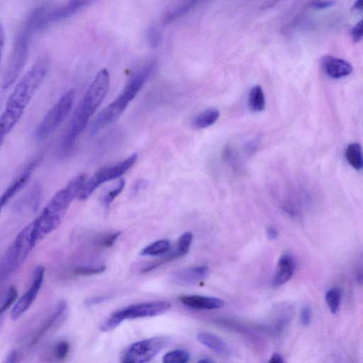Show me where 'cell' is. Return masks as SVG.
Instances as JSON below:
<instances>
[{
    "mask_svg": "<svg viewBox=\"0 0 363 363\" xmlns=\"http://www.w3.org/2000/svg\"><path fill=\"white\" fill-rule=\"evenodd\" d=\"M86 178L84 174H79L71 179L52 196L38 217L32 221L35 245L60 225L70 204L77 198Z\"/></svg>",
    "mask_w": 363,
    "mask_h": 363,
    "instance_id": "obj_1",
    "label": "cell"
},
{
    "mask_svg": "<svg viewBox=\"0 0 363 363\" xmlns=\"http://www.w3.org/2000/svg\"><path fill=\"white\" fill-rule=\"evenodd\" d=\"M155 65V61H150L130 77L119 95L97 115L91 127V134L96 133L121 117L128 104L135 97L151 76Z\"/></svg>",
    "mask_w": 363,
    "mask_h": 363,
    "instance_id": "obj_2",
    "label": "cell"
},
{
    "mask_svg": "<svg viewBox=\"0 0 363 363\" xmlns=\"http://www.w3.org/2000/svg\"><path fill=\"white\" fill-rule=\"evenodd\" d=\"M49 67L48 56H40L17 84L9 96L5 108L24 113L25 109L45 78Z\"/></svg>",
    "mask_w": 363,
    "mask_h": 363,
    "instance_id": "obj_3",
    "label": "cell"
},
{
    "mask_svg": "<svg viewBox=\"0 0 363 363\" xmlns=\"http://www.w3.org/2000/svg\"><path fill=\"white\" fill-rule=\"evenodd\" d=\"M35 33L29 25L23 22L14 40L13 48L3 76L1 88L9 89L22 72L29 53V45L32 35Z\"/></svg>",
    "mask_w": 363,
    "mask_h": 363,
    "instance_id": "obj_4",
    "label": "cell"
},
{
    "mask_svg": "<svg viewBox=\"0 0 363 363\" xmlns=\"http://www.w3.org/2000/svg\"><path fill=\"white\" fill-rule=\"evenodd\" d=\"M171 308V303L165 301H155L128 306L113 313L100 327L103 332L116 328L124 320L153 317L161 315Z\"/></svg>",
    "mask_w": 363,
    "mask_h": 363,
    "instance_id": "obj_5",
    "label": "cell"
},
{
    "mask_svg": "<svg viewBox=\"0 0 363 363\" xmlns=\"http://www.w3.org/2000/svg\"><path fill=\"white\" fill-rule=\"evenodd\" d=\"M109 85V73L106 69L104 68L96 75L78 105L73 117L81 122L87 123L90 117L107 94Z\"/></svg>",
    "mask_w": 363,
    "mask_h": 363,
    "instance_id": "obj_6",
    "label": "cell"
},
{
    "mask_svg": "<svg viewBox=\"0 0 363 363\" xmlns=\"http://www.w3.org/2000/svg\"><path fill=\"white\" fill-rule=\"evenodd\" d=\"M98 0H69L67 3L51 7L43 6L35 9L30 16L36 31L69 18Z\"/></svg>",
    "mask_w": 363,
    "mask_h": 363,
    "instance_id": "obj_7",
    "label": "cell"
},
{
    "mask_svg": "<svg viewBox=\"0 0 363 363\" xmlns=\"http://www.w3.org/2000/svg\"><path fill=\"white\" fill-rule=\"evenodd\" d=\"M137 154H133L123 161L98 169L91 177L85 179L77 196V199L84 201L102 184L122 176L135 164Z\"/></svg>",
    "mask_w": 363,
    "mask_h": 363,
    "instance_id": "obj_8",
    "label": "cell"
},
{
    "mask_svg": "<svg viewBox=\"0 0 363 363\" xmlns=\"http://www.w3.org/2000/svg\"><path fill=\"white\" fill-rule=\"evenodd\" d=\"M74 97V90L66 92L45 114L35 130L38 140L46 138L60 125L72 109Z\"/></svg>",
    "mask_w": 363,
    "mask_h": 363,
    "instance_id": "obj_9",
    "label": "cell"
},
{
    "mask_svg": "<svg viewBox=\"0 0 363 363\" xmlns=\"http://www.w3.org/2000/svg\"><path fill=\"white\" fill-rule=\"evenodd\" d=\"M169 342L168 337L158 336L134 342L124 352L122 362L124 363L147 362L164 349Z\"/></svg>",
    "mask_w": 363,
    "mask_h": 363,
    "instance_id": "obj_10",
    "label": "cell"
},
{
    "mask_svg": "<svg viewBox=\"0 0 363 363\" xmlns=\"http://www.w3.org/2000/svg\"><path fill=\"white\" fill-rule=\"evenodd\" d=\"M44 275L45 268L43 266H38L33 271L30 286L12 308L11 316L13 320L21 316L33 303L42 286Z\"/></svg>",
    "mask_w": 363,
    "mask_h": 363,
    "instance_id": "obj_11",
    "label": "cell"
},
{
    "mask_svg": "<svg viewBox=\"0 0 363 363\" xmlns=\"http://www.w3.org/2000/svg\"><path fill=\"white\" fill-rule=\"evenodd\" d=\"M320 62L325 73L333 79L347 77L353 71L352 65L348 61L337 57L325 55Z\"/></svg>",
    "mask_w": 363,
    "mask_h": 363,
    "instance_id": "obj_12",
    "label": "cell"
},
{
    "mask_svg": "<svg viewBox=\"0 0 363 363\" xmlns=\"http://www.w3.org/2000/svg\"><path fill=\"white\" fill-rule=\"evenodd\" d=\"M209 273L206 266H196L178 269L171 275L173 282L179 285H192L206 279Z\"/></svg>",
    "mask_w": 363,
    "mask_h": 363,
    "instance_id": "obj_13",
    "label": "cell"
},
{
    "mask_svg": "<svg viewBox=\"0 0 363 363\" xmlns=\"http://www.w3.org/2000/svg\"><path fill=\"white\" fill-rule=\"evenodd\" d=\"M296 269V262L291 255L285 253L278 260L271 284L279 287L286 283L293 277Z\"/></svg>",
    "mask_w": 363,
    "mask_h": 363,
    "instance_id": "obj_14",
    "label": "cell"
},
{
    "mask_svg": "<svg viewBox=\"0 0 363 363\" xmlns=\"http://www.w3.org/2000/svg\"><path fill=\"white\" fill-rule=\"evenodd\" d=\"M179 300L184 306L198 310L218 309L225 304L221 298L199 295L182 296Z\"/></svg>",
    "mask_w": 363,
    "mask_h": 363,
    "instance_id": "obj_15",
    "label": "cell"
},
{
    "mask_svg": "<svg viewBox=\"0 0 363 363\" xmlns=\"http://www.w3.org/2000/svg\"><path fill=\"white\" fill-rule=\"evenodd\" d=\"M208 0H179L172 9L162 16V23L168 25L186 16Z\"/></svg>",
    "mask_w": 363,
    "mask_h": 363,
    "instance_id": "obj_16",
    "label": "cell"
},
{
    "mask_svg": "<svg viewBox=\"0 0 363 363\" xmlns=\"http://www.w3.org/2000/svg\"><path fill=\"white\" fill-rule=\"evenodd\" d=\"M67 303L65 301H60L56 306L53 313L41 324L35 334L33 335L30 344L36 345L41 338L51 329L63 315L67 309Z\"/></svg>",
    "mask_w": 363,
    "mask_h": 363,
    "instance_id": "obj_17",
    "label": "cell"
},
{
    "mask_svg": "<svg viewBox=\"0 0 363 363\" xmlns=\"http://www.w3.org/2000/svg\"><path fill=\"white\" fill-rule=\"evenodd\" d=\"M198 341L203 345L222 355H229V345L220 337L211 333L201 332L197 335Z\"/></svg>",
    "mask_w": 363,
    "mask_h": 363,
    "instance_id": "obj_18",
    "label": "cell"
},
{
    "mask_svg": "<svg viewBox=\"0 0 363 363\" xmlns=\"http://www.w3.org/2000/svg\"><path fill=\"white\" fill-rule=\"evenodd\" d=\"M23 113L4 108L0 116V147L2 145L6 137L17 125L23 116Z\"/></svg>",
    "mask_w": 363,
    "mask_h": 363,
    "instance_id": "obj_19",
    "label": "cell"
},
{
    "mask_svg": "<svg viewBox=\"0 0 363 363\" xmlns=\"http://www.w3.org/2000/svg\"><path fill=\"white\" fill-rule=\"evenodd\" d=\"M220 111L216 108H208L198 116L192 121V126L195 129H202L213 125L219 118Z\"/></svg>",
    "mask_w": 363,
    "mask_h": 363,
    "instance_id": "obj_20",
    "label": "cell"
},
{
    "mask_svg": "<svg viewBox=\"0 0 363 363\" xmlns=\"http://www.w3.org/2000/svg\"><path fill=\"white\" fill-rule=\"evenodd\" d=\"M193 240V235L190 232L184 233L177 242L174 251L166 255L168 262L174 260L176 258L186 255L189 250L190 246Z\"/></svg>",
    "mask_w": 363,
    "mask_h": 363,
    "instance_id": "obj_21",
    "label": "cell"
},
{
    "mask_svg": "<svg viewBox=\"0 0 363 363\" xmlns=\"http://www.w3.org/2000/svg\"><path fill=\"white\" fill-rule=\"evenodd\" d=\"M265 96L262 88L259 85L251 88L247 98L249 108L254 112H259L264 109Z\"/></svg>",
    "mask_w": 363,
    "mask_h": 363,
    "instance_id": "obj_22",
    "label": "cell"
},
{
    "mask_svg": "<svg viewBox=\"0 0 363 363\" xmlns=\"http://www.w3.org/2000/svg\"><path fill=\"white\" fill-rule=\"evenodd\" d=\"M345 157L348 163L355 169L362 168L363 158L361 145L357 143H352L347 145L345 150Z\"/></svg>",
    "mask_w": 363,
    "mask_h": 363,
    "instance_id": "obj_23",
    "label": "cell"
},
{
    "mask_svg": "<svg viewBox=\"0 0 363 363\" xmlns=\"http://www.w3.org/2000/svg\"><path fill=\"white\" fill-rule=\"evenodd\" d=\"M171 247V243L168 240H160L144 247L140 255L144 256L162 255L167 253Z\"/></svg>",
    "mask_w": 363,
    "mask_h": 363,
    "instance_id": "obj_24",
    "label": "cell"
},
{
    "mask_svg": "<svg viewBox=\"0 0 363 363\" xmlns=\"http://www.w3.org/2000/svg\"><path fill=\"white\" fill-rule=\"evenodd\" d=\"M342 292L339 287H333L328 289L325 294V300L332 313H336L340 306Z\"/></svg>",
    "mask_w": 363,
    "mask_h": 363,
    "instance_id": "obj_25",
    "label": "cell"
},
{
    "mask_svg": "<svg viewBox=\"0 0 363 363\" xmlns=\"http://www.w3.org/2000/svg\"><path fill=\"white\" fill-rule=\"evenodd\" d=\"M190 359V354L184 350H175L166 353L162 359L164 363H186Z\"/></svg>",
    "mask_w": 363,
    "mask_h": 363,
    "instance_id": "obj_26",
    "label": "cell"
},
{
    "mask_svg": "<svg viewBox=\"0 0 363 363\" xmlns=\"http://www.w3.org/2000/svg\"><path fill=\"white\" fill-rule=\"evenodd\" d=\"M17 294L16 289L13 286H10L8 289L5 298L0 306V328L3 322L4 313L13 303L17 298Z\"/></svg>",
    "mask_w": 363,
    "mask_h": 363,
    "instance_id": "obj_27",
    "label": "cell"
},
{
    "mask_svg": "<svg viewBox=\"0 0 363 363\" xmlns=\"http://www.w3.org/2000/svg\"><path fill=\"white\" fill-rule=\"evenodd\" d=\"M125 185V179L123 178L120 179L117 185L103 196L102 203L104 206L108 207L112 203V201L121 193Z\"/></svg>",
    "mask_w": 363,
    "mask_h": 363,
    "instance_id": "obj_28",
    "label": "cell"
},
{
    "mask_svg": "<svg viewBox=\"0 0 363 363\" xmlns=\"http://www.w3.org/2000/svg\"><path fill=\"white\" fill-rule=\"evenodd\" d=\"M69 352V344L66 340L59 341L52 349L53 357L57 360H64Z\"/></svg>",
    "mask_w": 363,
    "mask_h": 363,
    "instance_id": "obj_29",
    "label": "cell"
},
{
    "mask_svg": "<svg viewBox=\"0 0 363 363\" xmlns=\"http://www.w3.org/2000/svg\"><path fill=\"white\" fill-rule=\"evenodd\" d=\"M106 270L105 265L97 266H80L74 269V272L78 275L89 276L98 274L104 272Z\"/></svg>",
    "mask_w": 363,
    "mask_h": 363,
    "instance_id": "obj_30",
    "label": "cell"
},
{
    "mask_svg": "<svg viewBox=\"0 0 363 363\" xmlns=\"http://www.w3.org/2000/svg\"><path fill=\"white\" fill-rule=\"evenodd\" d=\"M147 40L151 47L159 46L162 41L161 31L156 27H150L147 31Z\"/></svg>",
    "mask_w": 363,
    "mask_h": 363,
    "instance_id": "obj_31",
    "label": "cell"
},
{
    "mask_svg": "<svg viewBox=\"0 0 363 363\" xmlns=\"http://www.w3.org/2000/svg\"><path fill=\"white\" fill-rule=\"evenodd\" d=\"M363 35L362 20L359 21L351 30V37L354 43L359 42Z\"/></svg>",
    "mask_w": 363,
    "mask_h": 363,
    "instance_id": "obj_32",
    "label": "cell"
},
{
    "mask_svg": "<svg viewBox=\"0 0 363 363\" xmlns=\"http://www.w3.org/2000/svg\"><path fill=\"white\" fill-rule=\"evenodd\" d=\"M334 3V0H313L310 6L314 9L320 10L332 6Z\"/></svg>",
    "mask_w": 363,
    "mask_h": 363,
    "instance_id": "obj_33",
    "label": "cell"
},
{
    "mask_svg": "<svg viewBox=\"0 0 363 363\" xmlns=\"http://www.w3.org/2000/svg\"><path fill=\"white\" fill-rule=\"evenodd\" d=\"M121 232H116V233L106 235L102 240L101 245L104 247H111L115 243V242L117 240V239L121 235Z\"/></svg>",
    "mask_w": 363,
    "mask_h": 363,
    "instance_id": "obj_34",
    "label": "cell"
},
{
    "mask_svg": "<svg viewBox=\"0 0 363 363\" xmlns=\"http://www.w3.org/2000/svg\"><path fill=\"white\" fill-rule=\"evenodd\" d=\"M301 321L304 326H308L311 323V310L308 306H303L301 311Z\"/></svg>",
    "mask_w": 363,
    "mask_h": 363,
    "instance_id": "obj_35",
    "label": "cell"
},
{
    "mask_svg": "<svg viewBox=\"0 0 363 363\" xmlns=\"http://www.w3.org/2000/svg\"><path fill=\"white\" fill-rule=\"evenodd\" d=\"M110 298H111V296L110 295L96 296L85 301L84 303L86 306H92L106 301Z\"/></svg>",
    "mask_w": 363,
    "mask_h": 363,
    "instance_id": "obj_36",
    "label": "cell"
},
{
    "mask_svg": "<svg viewBox=\"0 0 363 363\" xmlns=\"http://www.w3.org/2000/svg\"><path fill=\"white\" fill-rule=\"evenodd\" d=\"M20 353L17 350H11L6 357L5 362L13 363L19 362Z\"/></svg>",
    "mask_w": 363,
    "mask_h": 363,
    "instance_id": "obj_37",
    "label": "cell"
},
{
    "mask_svg": "<svg viewBox=\"0 0 363 363\" xmlns=\"http://www.w3.org/2000/svg\"><path fill=\"white\" fill-rule=\"evenodd\" d=\"M147 184H148V182L146 179H138L133 184V191L134 192H138L140 190L145 189L147 187Z\"/></svg>",
    "mask_w": 363,
    "mask_h": 363,
    "instance_id": "obj_38",
    "label": "cell"
},
{
    "mask_svg": "<svg viewBox=\"0 0 363 363\" xmlns=\"http://www.w3.org/2000/svg\"><path fill=\"white\" fill-rule=\"evenodd\" d=\"M4 42H5V32H4L3 26H2L1 23L0 22V62H1V56H2V52H3V49H4Z\"/></svg>",
    "mask_w": 363,
    "mask_h": 363,
    "instance_id": "obj_39",
    "label": "cell"
},
{
    "mask_svg": "<svg viewBox=\"0 0 363 363\" xmlns=\"http://www.w3.org/2000/svg\"><path fill=\"white\" fill-rule=\"evenodd\" d=\"M267 236L270 240H274L278 237L279 232L278 230L273 226H270L268 228L267 231Z\"/></svg>",
    "mask_w": 363,
    "mask_h": 363,
    "instance_id": "obj_40",
    "label": "cell"
},
{
    "mask_svg": "<svg viewBox=\"0 0 363 363\" xmlns=\"http://www.w3.org/2000/svg\"><path fill=\"white\" fill-rule=\"evenodd\" d=\"M269 363H284V359L279 353H274L269 360Z\"/></svg>",
    "mask_w": 363,
    "mask_h": 363,
    "instance_id": "obj_41",
    "label": "cell"
},
{
    "mask_svg": "<svg viewBox=\"0 0 363 363\" xmlns=\"http://www.w3.org/2000/svg\"><path fill=\"white\" fill-rule=\"evenodd\" d=\"M362 1L363 0H355L353 5L352 9L361 11L362 10Z\"/></svg>",
    "mask_w": 363,
    "mask_h": 363,
    "instance_id": "obj_42",
    "label": "cell"
},
{
    "mask_svg": "<svg viewBox=\"0 0 363 363\" xmlns=\"http://www.w3.org/2000/svg\"><path fill=\"white\" fill-rule=\"evenodd\" d=\"M213 362V360H212L209 357H203L199 361V362H202V363H210V362Z\"/></svg>",
    "mask_w": 363,
    "mask_h": 363,
    "instance_id": "obj_43",
    "label": "cell"
},
{
    "mask_svg": "<svg viewBox=\"0 0 363 363\" xmlns=\"http://www.w3.org/2000/svg\"><path fill=\"white\" fill-rule=\"evenodd\" d=\"M3 207H4V206H3L1 204H0V213H1V209L3 208Z\"/></svg>",
    "mask_w": 363,
    "mask_h": 363,
    "instance_id": "obj_44",
    "label": "cell"
}]
</instances>
